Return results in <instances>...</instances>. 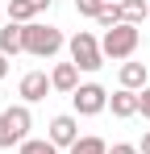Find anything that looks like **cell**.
<instances>
[{"label":"cell","mask_w":150,"mask_h":154,"mask_svg":"<svg viewBox=\"0 0 150 154\" xmlns=\"http://www.w3.org/2000/svg\"><path fill=\"white\" fill-rule=\"evenodd\" d=\"M21 42H25V54H33V58H54L63 50V33L54 25H42V21L21 25Z\"/></svg>","instance_id":"cell-1"},{"label":"cell","mask_w":150,"mask_h":154,"mask_svg":"<svg viewBox=\"0 0 150 154\" xmlns=\"http://www.w3.org/2000/svg\"><path fill=\"white\" fill-rule=\"evenodd\" d=\"M138 42H142V33H138V25H113L104 29V38H100V50H104V58H113V63H121V58H129V54L138 50Z\"/></svg>","instance_id":"cell-2"},{"label":"cell","mask_w":150,"mask_h":154,"mask_svg":"<svg viewBox=\"0 0 150 154\" xmlns=\"http://www.w3.org/2000/svg\"><path fill=\"white\" fill-rule=\"evenodd\" d=\"M29 142V104H13L0 112V150Z\"/></svg>","instance_id":"cell-3"},{"label":"cell","mask_w":150,"mask_h":154,"mask_svg":"<svg viewBox=\"0 0 150 154\" xmlns=\"http://www.w3.org/2000/svg\"><path fill=\"white\" fill-rule=\"evenodd\" d=\"M67 46H71V63L79 67V71H100V67H104V50H100L96 33L79 29V33H75Z\"/></svg>","instance_id":"cell-4"},{"label":"cell","mask_w":150,"mask_h":154,"mask_svg":"<svg viewBox=\"0 0 150 154\" xmlns=\"http://www.w3.org/2000/svg\"><path fill=\"white\" fill-rule=\"evenodd\" d=\"M71 104H75V112H79V117H96V112L108 108V92H104L100 83H79V88H75V96H71Z\"/></svg>","instance_id":"cell-5"},{"label":"cell","mask_w":150,"mask_h":154,"mask_svg":"<svg viewBox=\"0 0 150 154\" xmlns=\"http://www.w3.org/2000/svg\"><path fill=\"white\" fill-rule=\"evenodd\" d=\"M50 142H54L58 150H63V146L71 150L75 142H79V125H75V117H71V112H58V117L50 121Z\"/></svg>","instance_id":"cell-6"},{"label":"cell","mask_w":150,"mask_h":154,"mask_svg":"<svg viewBox=\"0 0 150 154\" xmlns=\"http://www.w3.org/2000/svg\"><path fill=\"white\" fill-rule=\"evenodd\" d=\"M50 75L46 71H29V75H21V100L25 104H38V100H46L50 96Z\"/></svg>","instance_id":"cell-7"},{"label":"cell","mask_w":150,"mask_h":154,"mask_svg":"<svg viewBox=\"0 0 150 154\" xmlns=\"http://www.w3.org/2000/svg\"><path fill=\"white\" fill-rule=\"evenodd\" d=\"M50 83H54V92L75 96V88H79V67H75V63H58V67L50 71Z\"/></svg>","instance_id":"cell-8"},{"label":"cell","mask_w":150,"mask_h":154,"mask_svg":"<svg viewBox=\"0 0 150 154\" xmlns=\"http://www.w3.org/2000/svg\"><path fill=\"white\" fill-rule=\"evenodd\" d=\"M108 108H113V117H133V112H142V100H138V92H129V88H121V92H113L108 96Z\"/></svg>","instance_id":"cell-9"},{"label":"cell","mask_w":150,"mask_h":154,"mask_svg":"<svg viewBox=\"0 0 150 154\" xmlns=\"http://www.w3.org/2000/svg\"><path fill=\"white\" fill-rule=\"evenodd\" d=\"M121 88L142 92V88H146V67H142V63H121Z\"/></svg>","instance_id":"cell-10"},{"label":"cell","mask_w":150,"mask_h":154,"mask_svg":"<svg viewBox=\"0 0 150 154\" xmlns=\"http://www.w3.org/2000/svg\"><path fill=\"white\" fill-rule=\"evenodd\" d=\"M25 50V42H21V25H13V21H8V25L0 29V54H21Z\"/></svg>","instance_id":"cell-11"},{"label":"cell","mask_w":150,"mask_h":154,"mask_svg":"<svg viewBox=\"0 0 150 154\" xmlns=\"http://www.w3.org/2000/svg\"><path fill=\"white\" fill-rule=\"evenodd\" d=\"M146 0H121V21L125 25H138V21H146Z\"/></svg>","instance_id":"cell-12"},{"label":"cell","mask_w":150,"mask_h":154,"mask_svg":"<svg viewBox=\"0 0 150 154\" xmlns=\"http://www.w3.org/2000/svg\"><path fill=\"white\" fill-rule=\"evenodd\" d=\"M33 17H38V13L29 8V0H8V21H13V25H29Z\"/></svg>","instance_id":"cell-13"},{"label":"cell","mask_w":150,"mask_h":154,"mask_svg":"<svg viewBox=\"0 0 150 154\" xmlns=\"http://www.w3.org/2000/svg\"><path fill=\"white\" fill-rule=\"evenodd\" d=\"M17 154H58V146H54L50 137H29V142H21Z\"/></svg>","instance_id":"cell-14"},{"label":"cell","mask_w":150,"mask_h":154,"mask_svg":"<svg viewBox=\"0 0 150 154\" xmlns=\"http://www.w3.org/2000/svg\"><path fill=\"white\" fill-rule=\"evenodd\" d=\"M71 154H108V146H104L100 137H79L71 146Z\"/></svg>","instance_id":"cell-15"},{"label":"cell","mask_w":150,"mask_h":154,"mask_svg":"<svg viewBox=\"0 0 150 154\" xmlns=\"http://www.w3.org/2000/svg\"><path fill=\"white\" fill-rule=\"evenodd\" d=\"M104 29H113V25H121V4H104L100 8V17H96Z\"/></svg>","instance_id":"cell-16"},{"label":"cell","mask_w":150,"mask_h":154,"mask_svg":"<svg viewBox=\"0 0 150 154\" xmlns=\"http://www.w3.org/2000/svg\"><path fill=\"white\" fill-rule=\"evenodd\" d=\"M100 8H104V0H75V13L79 17H100Z\"/></svg>","instance_id":"cell-17"},{"label":"cell","mask_w":150,"mask_h":154,"mask_svg":"<svg viewBox=\"0 0 150 154\" xmlns=\"http://www.w3.org/2000/svg\"><path fill=\"white\" fill-rule=\"evenodd\" d=\"M138 100H142V117H150V83L138 92Z\"/></svg>","instance_id":"cell-18"},{"label":"cell","mask_w":150,"mask_h":154,"mask_svg":"<svg viewBox=\"0 0 150 154\" xmlns=\"http://www.w3.org/2000/svg\"><path fill=\"white\" fill-rule=\"evenodd\" d=\"M108 154H142V150H138V146H129V142H117Z\"/></svg>","instance_id":"cell-19"},{"label":"cell","mask_w":150,"mask_h":154,"mask_svg":"<svg viewBox=\"0 0 150 154\" xmlns=\"http://www.w3.org/2000/svg\"><path fill=\"white\" fill-rule=\"evenodd\" d=\"M29 8H33V13H46V8H50V0H29Z\"/></svg>","instance_id":"cell-20"},{"label":"cell","mask_w":150,"mask_h":154,"mask_svg":"<svg viewBox=\"0 0 150 154\" xmlns=\"http://www.w3.org/2000/svg\"><path fill=\"white\" fill-rule=\"evenodd\" d=\"M138 150H142V154H150V129L142 133V146H138Z\"/></svg>","instance_id":"cell-21"},{"label":"cell","mask_w":150,"mask_h":154,"mask_svg":"<svg viewBox=\"0 0 150 154\" xmlns=\"http://www.w3.org/2000/svg\"><path fill=\"white\" fill-rule=\"evenodd\" d=\"M8 75V54H0V79Z\"/></svg>","instance_id":"cell-22"},{"label":"cell","mask_w":150,"mask_h":154,"mask_svg":"<svg viewBox=\"0 0 150 154\" xmlns=\"http://www.w3.org/2000/svg\"><path fill=\"white\" fill-rule=\"evenodd\" d=\"M104 4H121V0H104Z\"/></svg>","instance_id":"cell-23"}]
</instances>
